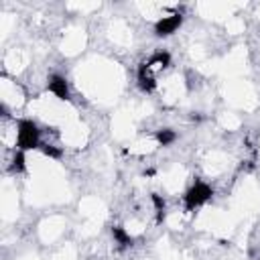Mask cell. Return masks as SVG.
<instances>
[{"label":"cell","mask_w":260,"mask_h":260,"mask_svg":"<svg viewBox=\"0 0 260 260\" xmlns=\"http://www.w3.org/2000/svg\"><path fill=\"white\" fill-rule=\"evenodd\" d=\"M181 24V14H169V16H162V20L156 22V35L158 37H165V35H171L179 28Z\"/></svg>","instance_id":"cell-3"},{"label":"cell","mask_w":260,"mask_h":260,"mask_svg":"<svg viewBox=\"0 0 260 260\" xmlns=\"http://www.w3.org/2000/svg\"><path fill=\"white\" fill-rule=\"evenodd\" d=\"M211 195H213L211 187L205 185V183H201V181H197V183L187 191V195H185V205H187V209H195V207L203 205Z\"/></svg>","instance_id":"cell-2"},{"label":"cell","mask_w":260,"mask_h":260,"mask_svg":"<svg viewBox=\"0 0 260 260\" xmlns=\"http://www.w3.org/2000/svg\"><path fill=\"white\" fill-rule=\"evenodd\" d=\"M41 130L35 122L30 120H22L18 122V136H16V146L20 150H28V148H39L41 144Z\"/></svg>","instance_id":"cell-1"},{"label":"cell","mask_w":260,"mask_h":260,"mask_svg":"<svg viewBox=\"0 0 260 260\" xmlns=\"http://www.w3.org/2000/svg\"><path fill=\"white\" fill-rule=\"evenodd\" d=\"M49 91L55 95V98H59V100H69V87H67V81H65V77H61V75H53L51 79H49Z\"/></svg>","instance_id":"cell-4"}]
</instances>
